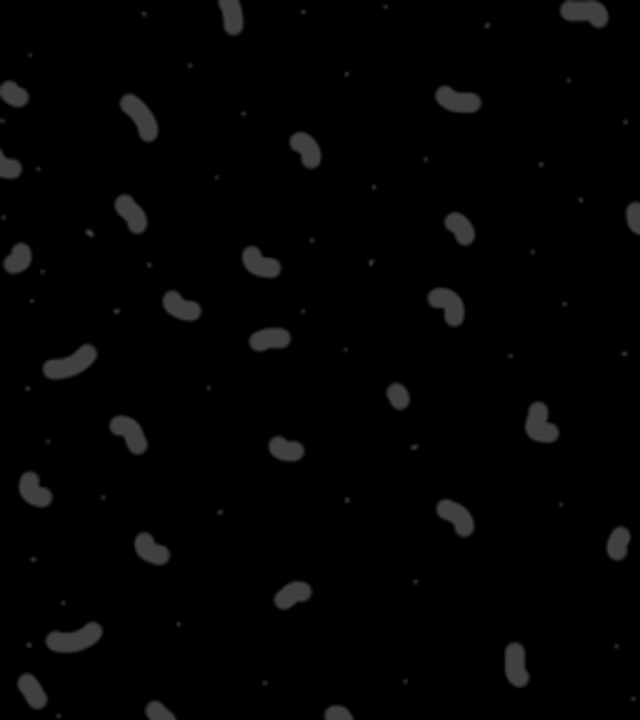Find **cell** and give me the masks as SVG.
I'll use <instances>...</instances> for the list:
<instances>
[{
    "instance_id": "1",
    "label": "cell",
    "mask_w": 640,
    "mask_h": 720,
    "mask_svg": "<svg viewBox=\"0 0 640 720\" xmlns=\"http://www.w3.org/2000/svg\"><path fill=\"white\" fill-rule=\"evenodd\" d=\"M106 628L98 623V621H88L76 631H50L46 633V648L50 653H58V655H76V653L90 651L96 648L98 643L103 641Z\"/></svg>"
},
{
    "instance_id": "2",
    "label": "cell",
    "mask_w": 640,
    "mask_h": 720,
    "mask_svg": "<svg viewBox=\"0 0 640 720\" xmlns=\"http://www.w3.org/2000/svg\"><path fill=\"white\" fill-rule=\"evenodd\" d=\"M98 360V348L93 343H83L80 348L70 353V355H60V358H48L43 360L40 365V373L43 378L53 380V383H60V380H70L83 375L86 370H90L96 365Z\"/></svg>"
},
{
    "instance_id": "3",
    "label": "cell",
    "mask_w": 640,
    "mask_h": 720,
    "mask_svg": "<svg viewBox=\"0 0 640 720\" xmlns=\"http://www.w3.org/2000/svg\"><path fill=\"white\" fill-rule=\"evenodd\" d=\"M118 108L133 123L140 143H148V146L156 143L158 136H160V126H158L156 113L150 110V106H148L143 98L136 96V93H123V96L118 98Z\"/></svg>"
},
{
    "instance_id": "4",
    "label": "cell",
    "mask_w": 640,
    "mask_h": 720,
    "mask_svg": "<svg viewBox=\"0 0 640 720\" xmlns=\"http://www.w3.org/2000/svg\"><path fill=\"white\" fill-rule=\"evenodd\" d=\"M525 438L541 443V446H553L561 440V426L551 418V408L545 400H533L525 410Z\"/></svg>"
},
{
    "instance_id": "5",
    "label": "cell",
    "mask_w": 640,
    "mask_h": 720,
    "mask_svg": "<svg viewBox=\"0 0 640 720\" xmlns=\"http://www.w3.org/2000/svg\"><path fill=\"white\" fill-rule=\"evenodd\" d=\"M561 18L573 26H591L595 30H603L611 23V10L601 0H563Z\"/></svg>"
},
{
    "instance_id": "6",
    "label": "cell",
    "mask_w": 640,
    "mask_h": 720,
    "mask_svg": "<svg viewBox=\"0 0 640 720\" xmlns=\"http://www.w3.org/2000/svg\"><path fill=\"white\" fill-rule=\"evenodd\" d=\"M426 301L430 308H436V311L443 313V321H446L448 328H460V325L466 323V315H468L466 301H463V295L458 291H453V288L436 285V288L428 291Z\"/></svg>"
},
{
    "instance_id": "7",
    "label": "cell",
    "mask_w": 640,
    "mask_h": 720,
    "mask_svg": "<svg viewBox=\"0 0 640 720\" xmlns=\"http://www.w3.org/2000/svg\"><path fill=\"white\" fill-rule=\"evenodd\" d=\"M108 428H110V433L116 436V438H120L123 443H126V448L130 456H146L148 448H150V443H148V436H146V428L140 426V420H136L133 416H113L110 418V423H108Z\"/></svg>"
},
{
    "instance_id": "8",
    "label": "cell",
    "mask_w": 640,
    "mask_h": 720,
    "mask_svg": "<svg viewBox=\"0 0 640 720\" xmlns=\"http://www.w3.org/2000/svg\"><path fill=\"white\" fill-rule=\"evenodd\" d=\"M433 100L438 106L448 110V113H456V116H476L478 110L483 108V98L480 93L473 90H458L453 86H438L433 93Z\"/></svg>"
},
{
    "instance_id": "9",
    "label": "cell",
    "mask_w": 640,
    "mask_h": 720,
    "mask_svg": "<svg viewBox=\"0 0 640 720\" xmlns=\"http://www.w3.org/2000/svg\"><path fill=\"white\" fill-rule=\"evenodd\" d=\"M436 513L443 523H448V526L456 530L458 538L466 540V538L476 536V516L463 503H458L453 498H440L436 503Z\"/></svg>"
},
{
    "instance_id": "10",
    "label": "cell",
    "mask_w": 640,
    "mask_h": 720,
    "mask_svg": "<svg viewBox=\"0 0 640 720\" xmlns=\"http://www.w3.org/2000/svg\"><path fill=\"white\" fill-rule=\"evenodd\" d=\"M503 673L511 688H528L531 685V668H528V651L521 641H511L503 651Z\"/></svg>"
},
{
    "instance_id": "11",
    "label": "cell",
    "mask_w": 640,
    "mask_h": 720,
    "mask_svg": "<svg viewBox=\"0 0 640 720\" xmlns=\"http://www.w3.org/2000/svg\"><path fill=\"white\" fill-rule=\"evenodd\" d=\"M241 263L245 273L261 281H275L283 275V263L273 255H265L258 245H245L241 253Z\"/></svg>"
},
{
    "instance_id": "12",
    "label": "cell",
    "mask_w": 640,
    "mask_h": 720,
    "mask_svg": "<svg viewBox=\"0 0 640 720\" xmlns=\"http://www.w3.org/2000/svg\"><path fill=\"white\" fill-rule=\"evenodd\" d=\"M18 496L23 503H28L30 508H38V510H46V508L53 506V500H56V493H53L48 486H43V480H40V476L36 470L20 473Z\"/></svg>"
},
{
    "instance_id": "13",
    "label": "cell",
    "mask_w": 640,
    "mask_h": 720,
    "mask_svg": "<svg viewBox=\"0 0 640 720\" xmlns=\"http://www.w3.org/2000/svg\"><path fill=\"white\" fill-rule=\"evenodd\" d=\"M113 208H116L118 218L126 223V228L130 231V235H143L148 231V225H150V221H148V213L143 205L138 203L136 198L130 193H120L116 195V201H113Z\"/></svg>"
},
{
    "instance_id": "14",
    "label": "cell",
    "mask_w": 640,
    "mask_h": 720,
    "mask_svg": "<svg viewBox=\"0 0 640 720\" xmlns=\"http://www.w3.org/2000/svg\"><path fill=\"white\" fill-rule=\"evenodd\" d=\"M293 345V333L281 325H268V328H258L248 335V348L253 353H268V351H285Z\"/></svg>"
},
{
    "instance_id": "15",
    "label": "cell",
    "mask_w": 640,
    "mask_h": 720,
    "mask_svg": "<svg viewBox=\"0 0 640 720\" xmlns=\"http://www.w3.org/2000/svg\"><path fill=\"white\" fill-rule=\"evenodd\" d=\"M133 550H136L138 561H143L148 565H156V568H163V565L170 563V548L165 543H160L150 530H140L133 538Z\"/></svg>"
},
{
    "instance_id": "16",
    "label": "cell",
    "mask_w": 640,
    "mask_h": 720,
    "mask_svg": "<svg viewBox=\"0 0 640 720\" xmlns=\"http://www.w3.org/2000/svg\"><path fill=\"white\" fill-rule=\"evenodd\" d=\"M160 305H163V311L168 313L173 321L198 323L203 318V305L191 301V298H185L181 291H165L163 295H160Z\"/></svg>"
},
{
    "instance_id": "17",
    "label": "cell",
    "mask_w": 640,
    "mask_h": 720,
    "mask_svg": "<svg viewBox=\"0 0 640 720\" xmlns=\"http://www.w3.org/2000/svg\"><path fill=\"white\" fill-rule=\"evenodd\" d=\"M288 148L295 156L301 158V166L305 170H318L323 166V148H320L318 138L308 133V130H295L288 138Z\"/></svg>"
},
{
    "instance_id": "18",
    "label": "cell",
    "mask_w": 640,
    "mask_h": 720,
    "mask_svg": "<svg viewBox=\"0 0 640 720\" xmlns=\"http://www.w3.org/2000/svg\"><path fill=\"white\" fill-rule=\"evenodd\" d=\"M313 595H315V591H313V585L308 583V581H291V583L281 585V588L275 591V595H273V605H275L278 611H293L295 605H303L308 603V601H313Z\"/></svg>"
},
{
    "instance_id": "19",
    "label": "cell",
    "mask_w": 640,
    "mask_h": 720,
    "mask_svg": "<svg viewBox=\"0 0 640 720\" xmlns=\"http://www.w3.org/2000/svg\"><path fill=\"white\" fill-rule=\"evenodd\" d=\"M15 688H18L20 698L28 703V708H33V711H46L48 708V691H46V685L40 683L36 673H20Z\"/></svg>"
},
{
    "instance_id": "20",
    "label": "cell",
    "mask_w": 640,
    "mask_h": 720,
    "mask_svg": "<svg viewBox=\"0 0 640 720\" xmlns=\"http://www.w3.org/2000/svg\"><path fill=\"white\" fill-rule=\"evenodd\" d=\"M443 225H446V231L453 235V241H456L460 248H470V245H476V241H478L476 223H473V221H470L466 213H460V211H450V213L443 218Z\"/></svg>"
},
{
    "instance_id": "21",
    "label": "cell",
    "mask_w": 640,
    "mask_h": 720,
    "mask_svg": "<svg viewBox=\"0 0 640 720\" xmlns=\"http://www.w3.org/2000/svg\"><path fill=\"white\" fill-rule=\"evenodd\" d=\"M268 453L278 463H291L293 466V463H301L303 458H305V446H303L301 440L285 438V436H271V440H268Z\"/></svg>"
},
{
    "instance_id": "22",
    "label": "cell",
    "mask_w": 640,
    "mask_h": 720,
    "mask_svg": "<svg viewBox=\"0 0 640 720\" xmlns=\"http://www.w3.org/2000/svg\"><path fill=\"white\" fill-rule=\"evenodd\" d=\"M218 10H221L225 36L238 38L245 30V10H243L241 0H218Z\"/></svg>"
},
{
    "instance_id": "23",
    "label": "cell",
    "mask_w": 640,
    "mask_h": 720,
    "mask_svg": "<svg viewBox=\"0 0 640 720\" xmlns=\"http://www.w3.org/2000/svg\"><path fill=\"white\" fill-rule=\"evenodd\" d=\"M633 545V530L625 526H615L605 538V555L611 558L613 563H623L628 553H631Z\"/></svg>"
},
{
    "instance_id": "24",
    "label": "cell",
    "mask_w": 640,
    "mask_h": 720,
    "mask_svg": "<svg viewBox=\"0 0 640 720\" xmlns=\"http://www.w3.org/2000/svg\"><path fill=\"white\" fill-rule=\"evenodd\" d=\"M30 265H33V248L28 243H23V241L13 245L10 253L3 258V271L8 275H20V273L28 271Z\"/></svg>"
},
{
    "instance_id": "25",
    "label": "cell",
    "mask_w": 640,
    "mask_h": 720,
    "mask_svg": "<svg viewBox=\"0 0 640 720\" xmlns=\"http://www.w3.org/2000/svg\"><path fill=\"white\" fill-rule=\"evenodd\" d=\"M0 100L8 108H26L30 103V93L15 80H3L0 83Z\"/></svg>"
},
{
    "instance_id": "26",
    "label": "cell",
    "mask_w": 640,
    "mask_h": 720,
    "mask_svg": "<svg viewBox=\"0 0 640 720\" xmlns=\"http://www.w3.org/2000/svg\"><path fill=\"white\" fill-rule=\"evenodd\" d=\"M386 400L393 410H408L410 408V390L406 383H390L386 388Z\"/></svg>"
},
{
    "instance_id": "27",
    "label": "cell",
    "mask_w": 640,
    "mask_h": 720,
    "mask_svg": "<svg viewBox=\"0 0 640 720\" xmlns=\"http://www.w3.org/2000/svg\"><path fill=\"white\" fill-rule=\"evenodd\" d=\"M20 176H23V163L18 158H10L0 148V180H18Z\"/></svg>"
},
{
    "instance_id": "28",
    "label": "cell",
    "mask_w": 640,
    "mask_h": 720,
    "mask_svg": "<svg viewBox=\"0 0 640 720\" xmlns=\"http://www.w3.org/2000/svg\"><path fill=\"white\" fill-rule=\"evenodd\" d=\"M146 720H178L163 701H148L146 703Z\"/></svg>"
},
{
    "instance_id": "29",
    "label": "cell",
    "mask_w": 640,
    "mask_h": 720,
    "mask_svg": "<svg viewBox=\"0 0 640 720\" xmlns=\"http://www.w3.org/2000/svg\"><path fill=\"white\" fill-rule=\"evenodd\" d=\"M625 225L633 235L640 238V201H631L625 205Z\"/></svg>"
},
{
    "instance_id": "30",
    "label": "cell",
    "mask_w": 640,
    "mask_h": 720,
    "mask_svg": "<svg viewBox=\"0 0 640 720\" xmlns=\"http://www.w3.org/2000/svg\"><path fill=\"white\" fill-rule=\"evenodd\" d=\"M323 720H356V713L346 705H340V703H333L323 711Z\"/></svg>"
}]
</instances>
